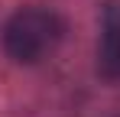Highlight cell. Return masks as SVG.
Returning <instances> with one entry per match:
<instances>
[{
    "mask_svg": "<svg viewBox=\"0 0 120 117\" xmlns=\"http://www.w3.org/2000/svg\"><path fill=\"white\" fill-rule=\"evenodd\" d=\"M62 36H65V23L52 10L26 7L10 16L7 29H3V46L16 62H39L55 52Z\"/></svg>",
    "mask_w": 120,
    "mask_h": 117,
    "instance_id": "1",
    "label": "cell"
},
{
    "mask_svg": "<svg viewBox=\"0 0 120 117\" xmlns=\"http://www.w3.org/2000/svg\"><path fill=\"white\" fill-rule=\"evenodd\" d=\"M98 68L107 78H117V81H120V10H117V7H107V13H104Z\"/></svg>",
    "mask_w": 120,
    "mask_h": 117,
    "instance_id": "2",
    "label": "cell"
}]
</instances>
